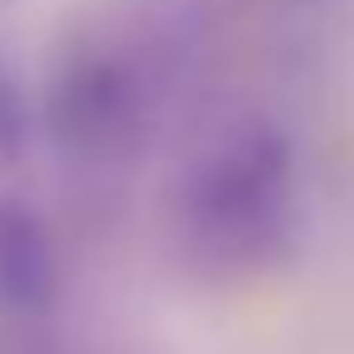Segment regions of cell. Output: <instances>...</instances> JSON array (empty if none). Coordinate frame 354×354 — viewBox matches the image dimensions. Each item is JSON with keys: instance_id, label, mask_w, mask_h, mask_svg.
I'll use <instances>...</instances> for the list:
<instances>
[{"instance_id": "2", "label": "cell", "mask_w": 354, "mask_h": 354, "mask_svg": "<svg viewBox=\"0 0 354 354\" xmlns=\"http://www.w3.org/2000/svg\"><path fill=\"white\" fill-rule=\"evenodd\" d=\"M59 301V252L39 214L0 204V315L35 325Z\"/></svg>"}, {"instance_id": "1", "label": "cell", "mask_w": 354, "mask_h": 354, "mask_svg": "<svg viewBox=\"0 0 354 354\" xmlns=\"http://www.w3.org/2000/svg\"><path fill=\"white\" fill-rule=\"evenodd\" d=\"M296 223V146L267 122L218 136L180 189V228L209 272L272 262Z\"/></svg>"}]
</instances>
